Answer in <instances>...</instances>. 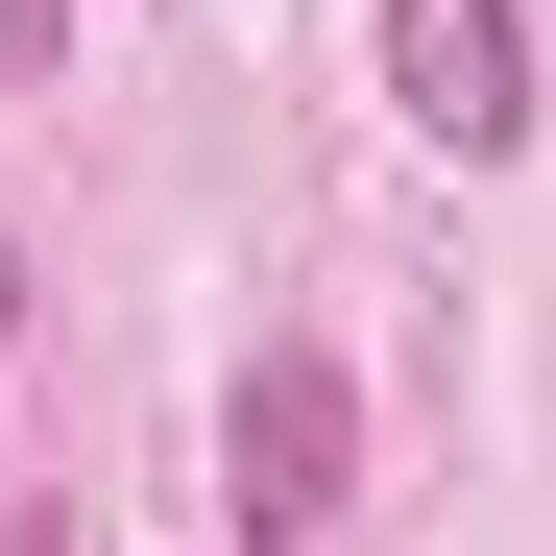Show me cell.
Here are the masks:
<instances>
[{
  "instance_id": "3957f363",
  "label": "cell",
  "mask_w": 556,
  "mask_h": 556,
  "mask_svg": "<svg viewBox=\"0 0 556 556\" xmlns=\"http://www.w3.org/2000/svg\"><path fill=\"white\" fill-rule=\"evenodd\" d=\"M0 339H25V242H0Z\"/></svg>"
},
{
  "instance_id": "6da1fadb",
  "label": "cell",
  "mask_w": 556,
  "mask_h": 556,
  "mask_svg": "<svg viewBox=\"0 0 556 556\" xmlns=\"http://www.w3.org/2000/svg\"><path fill=\"white\" fill-rule=\"evenodd\" d=\"M218 508H242L266 556L363 508V388H339V339H266V363H242V412H218Z\"/></svg>"
},
{
  "instance_id": "7a4b0ae2",
  "label": "cell",
  "mask_w": 556,
  "mask_h": 556,
  "mask_svg": "<svg viewBox=\"0 0 556 556\" xmlns=\"http://www.w3.org/2000/svg\"><path fill=\"white\" fill-rule=\"evenodd\" d=\"M388 122L459 146V169H508L532 146V0H388Z\"/></svg>"
}]
</instances>
